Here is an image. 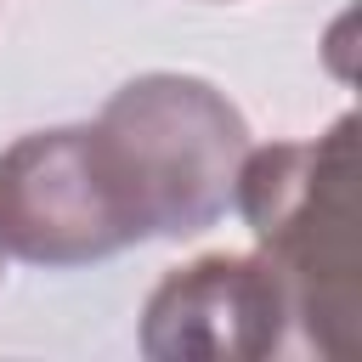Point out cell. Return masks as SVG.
Returning a JSON list of instances; mask_svg holds the SVG:
<instances>
[{"label": "cell", "mask_w": 362, "mask_h": 362, "mask_svg": "<svg viewBox=\"0 0 362 362\" xmlns=\"http://www.w3.org/2000/svg\"><path fill=\"white\" fill-rule=\"evenodd\" d=\"M238 215L249 221L260 260L288 294V317L322 356H351L362 345V288H356V119L339 113L311 141L249 147L238 187Z\"/></svg>", "instance_id": "obj_1"}, {"label": "cell", "mask_w": 362, "mask_h": 362, "mask_svg": "<svg viewBox=\"0 0 362 362\" xmlns=\"http://www.w3.org/2000/svg\"><path fill=\"white\" fill-rule=\"evenodd\" d=\"M141 238H192L232 209L249 153L243 113L192 74H141L96 119Z\"/></svg>", "instance_id": "obj_2"}, {"label": "cell", "mask_w": 362, "mask_h": 362, "mask_svg": "<svg viewBox=\"0 0 362 362\" xmlns=\"http://www.w3.org/2000/svg\"><path fill=\"white\" fill-rule=\"evenodd\" d=\"M141 238L96 124L17 136L0 153V255L28 266H90Z\"/></svg>", "instance_id": "obj_3"}, {"label": "cell", "mask_w": 362, "mask_h": 362, "mask_svg": "<svg viewBox=\"0 0 362 362\" xmlns=\"http://www.w3.org/2000/svg\"><path fill=\"white\" fill-rule=\"evenodd\" d=\"M288 294L260 255H198L175 266L141 311L153 362H255L288 345Z\"/></svg>", "instance_id": "obj_4"}]
</instances>
